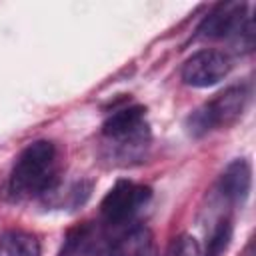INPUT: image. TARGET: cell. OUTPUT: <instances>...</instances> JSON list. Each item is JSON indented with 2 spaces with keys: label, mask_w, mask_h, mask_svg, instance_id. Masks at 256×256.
Returning a JSON list of instances; mask_svg holds the SVG:
<instances>
[{
  "label": "cell",
  "mask_w": 256,
  "mask_h": 256,
  "mask_svg": "<svg viewBox=\"0 0 256 256\" xmlns=\"http://www.w3.org/2000/svg\"><path fill=\"white\" fill-rule=\"evenodd\" d=\"M164 256H204V252H202V248L194 236L182 234V236L172 240V244L168 246Z\"/></svg>",
  "instance_id": "8fae6325"
},
{
  "label": "cell",
  "mask_w": 256,
  "mask_h": 256,
  "mask_svg": "<svg viewBox=\"0 0 256 256\" xmlns=\"http://www.w3.org/2000/svg\"><path fill=\"white\" fill-rule=\"evenodd\" d=\"M250 186H252V168L244 158L230 162L224 168L218 182V190L222 198H226L232 204H242L250 194Z\"/></svg>",
  "instance_id": "52a82bcc"
},
{
  "label": "cell",
  "mask_w": 256,
  "mask_h": 256,
  "mask_svg": "<svg viewBox=\"0 0 256 256\" xmlns=\"http://www.w3.org/2000/svg\"><path fill=\"white\" fill-rule=\"evenodd\" d=\"M246 8L248 6L244 2L216 4L198 28L200 38H208V40L228 38V40H236L240 46L250 50L254 44V28H252V18L248 16Z\"/></svg>",
  "instance_id": "3957f363"
},
{
  "label": "cell",
  "mask_w": 256,
  "mask_h": 256,
  "mask_svg": "<svg viewBox=\"0 0 256 256\" xmlns=\"http://www.w3.org/2000/svg\"><path fill=\"white\" fill-rule=\"evenodd\" d=\"M0 256H40V242L24 230H6L0 234Z\"/></svg>",
  "instance_id": "9c48e42d"
},
{
  "label": "cell",
  "mask_w": 256,
  "mask_h": 256,
  "mask_svg": "<svg viewBox=\"0 0 256 256\" xmlns=\"http://www.w3.org/2000/svg\"><path fill=\"white\" fill-rule=\"evenodd\" d=\"M102 136L112 148V154L130 160L150 142V126L146 120V108L132 104L114 110L102 124Z\"/></svg>",
  "instance_id": "7a4b0ae2"
},
{
  "label": "cell",
  "mask_w": 256,
  "mask_h": 256,
  "mask_svg": "<svg viewBox=\"0 0 256 256\" xmlns=\"http://www.w3.org/2000/svg\"><path fill=\"white\" fill-rule=\"evenodd\" d=\"M230 236H232V224H230V220L222 218L214 226V230H212V234L208 238V248H206L204 256H220L226 250V246L230 242Z\"/></svg>",
  "instance_id": "30bf717a"
},
{
  "label": "cell",
  "mask_w": 256,
  "mask_h": 256,
  "mask_svg": "<svg viewBox=\"0 0 256 256\" xmlns=\"http://www.w3.org/2000/svg\"><path fill=\"white\" fill-rule=\"evenodd\" d=\"M248 92L244 86H230L224 92L216 94L212 100L202 104L188 118V132L192 136H204L210 130L232 124L246 106Z\"/></svg>",
  "instance_id": "277c9868"
},
{
  "label": "cell",
  "mask_w": 256,
  "mask_h": 256,
  "mask_svg": "<svg viewBox=\"0 0 256 256\" xmlns=\"http://www.w3.org/2000/svg\"><path fill=\"white\" fill-rule=\"evenodd\" d=\"M232 70V58L214 48L192 54L182 66V80L192 88H210L224 80Z\"/></svg>",
  "instance_id": "8992f818"
},
{
  "label": "cell",
  "mask_w": 256,
  "mask_h": 256,
  "mask_svg": "<svg viewBox=\"0 0 256 256\" xmlns=\"http://www.w3.org/2000/svg\"><path fill=\"white\" fill-rule=\"evenodd\" d=\"M56 182V146L50 140L28 144L16 158L8 188L14 198H34L52 190Z\"/></svg>",
  "instance_id": "6da1fadb"
},
{
  "label": "cell",
  "mask_w": 256,
  "mask_h": 256,
  "mask_svg": "<svg viewBox=\"0 0 256 256\" xmlns=\"http://www.w3.org/2000/svg\"><path fill=\"white\" fill-rule=\"evenodd\" d=\"M112 256H156V248L152 236L146 228H132L114 240Z\"/></svg>",
  "instance_id": "ba28073f"
},
{
  "label": "cell",
  "mask_w": 256,
  "mask_h": 256,
  "mask_svg": "<svg viewBox=\"0 0 256 256\" xmlns=\"http://www.w3.org/2000/svg\"><path fill=\"white\" fill-rule=\"evenodd\" d=\"M150 196L152 192L148 186L130 180H118L100 204L102 220L108 226H124L132 222V218L146 206Z\"/></svg>",
  "instance_id": "5b68a950"
}]
</instances>
